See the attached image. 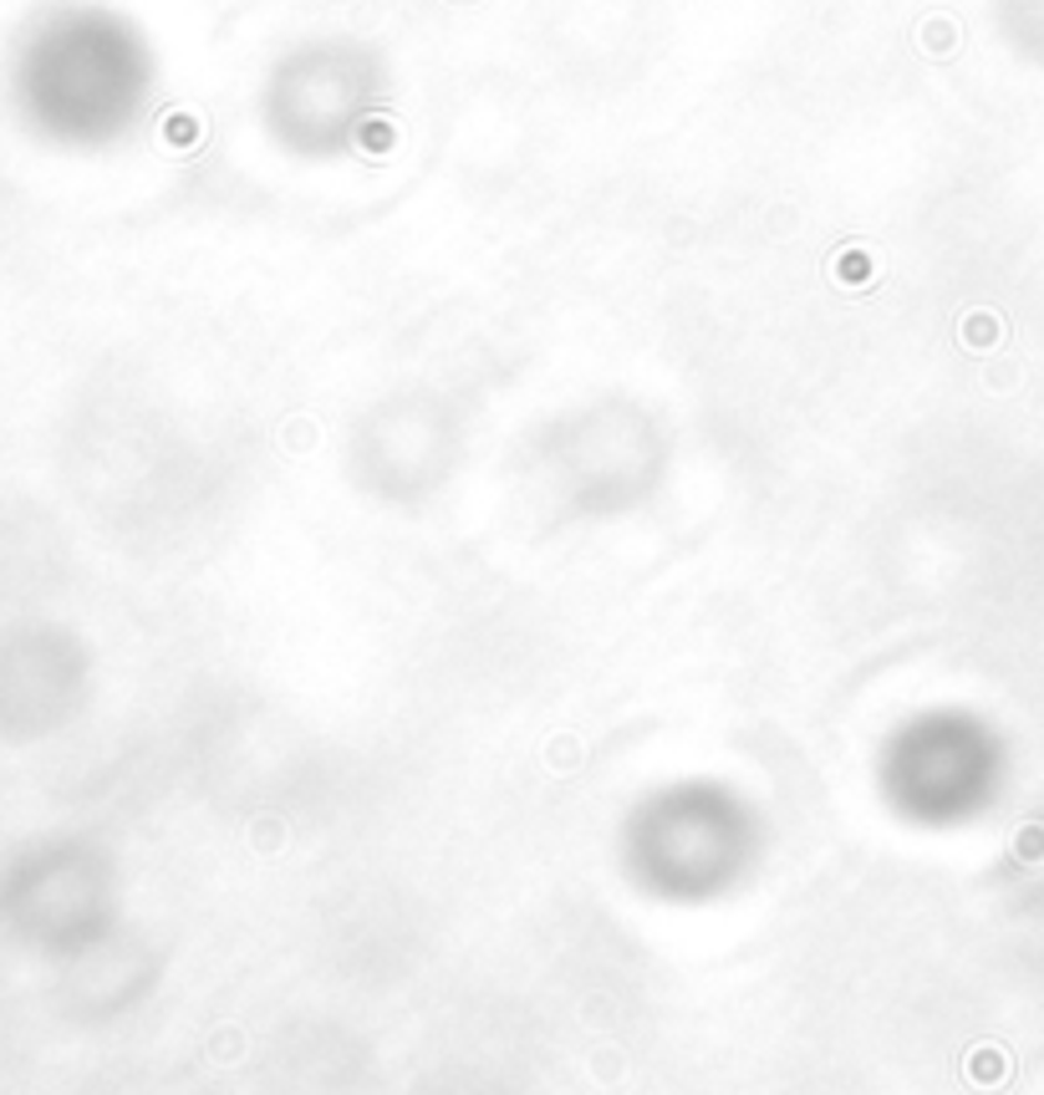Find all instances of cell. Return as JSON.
I'll return each instance as SVG.
<instances>
[{"instance_id":"cell-2","label":"cell","mask_w":1044,"mask_h":1095,"mask_svg":"<svg viewBox=\"0 0 1044 1095\" xmlns=\"http://www.w3.org/2000/svg\"><path fill=\"white\" fill-rule=\"evenodd\" d=\"M963 341H969V347H994L999 341V316H989V311L969 316V321H963Z\"/></svg>"},{"instance_id":"cell-1","label":"cell","mask_w":1044,"mask_h":1095,"mask_svg":"<svg viewBox=\"0 0 1044 1095\" xmlns=\"http://www.w3.org/2000/svg\"><path fill=\"white\" fill-rule=\"evenodd\" d=\"M918 47L928 51V57H953L958 51V25L948 21V16H932V21L918 25Z\"/></svg>"},{"instance_id":"cell-4","label":"cell","mask_w":1044,"mask_h":1095,"mask_svg":"<svg viewBox=\"0 0 1044 1095\" xmlns=\"http://www.w3.org/2000/svg\"><path fill=\"white\" fill-rule=\"evenodd\" d=\"M831 270H836V280H841V286H846V280H856V286H861V280H867V255H861V250H856V255H836Z\"/></svg>"},{"instance_id":"cell-5","label":"cell","mask_w":1044,"mask_h":1095,"mask_svg":"<svg viewBox=\"0 0 1044 1095\" xmlns=\"http://www.w3.org/2000/svg\"><path fill=\"white\" fill-rule=\"evenodd\" d=\"M1020 851H1024V857H1044V831H1040V826L1020 836Z\"/></svg>"},{"instance_id":"cell-3","label":"cell","mask_w":1044,"mask_h":1095,"mask_svg":"<svg viewBox=\"0 0 1044 1095\" xmlns=\"http://www.w3.org/2000/svg\"><path fill=\"white\" fill-rule=\"evenodd\" d=\"M969 1075H979V1081L999 1085V1081H1004V1075H1009L1004 1050H983V1055H979V1065H969Z\"/></svg>"}]
</instances>
